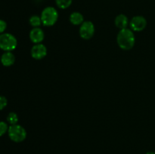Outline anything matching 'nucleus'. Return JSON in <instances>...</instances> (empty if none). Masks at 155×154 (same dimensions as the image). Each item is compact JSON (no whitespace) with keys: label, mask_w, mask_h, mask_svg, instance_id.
I'll use <instances>...</instances> for the list:
<instances>
[{"label":"nucleus","mask_w":155,"mask_h":154,"mask_svg":"<svg viewBox=\"0 0 155 154\" xmlns=\"http://www.w3.org/2000/svg\"><path fill=\"white\" fill-rule=\"evenodd\" d=\"M73 0H55V3L58 7L61 9H66L69 8L72 4Z\"/></svg>","instance_id":"13"},{"label":"nucleus","mask_w":155,"mask_h":154,"mask_svg":"<svg viewBox=\"0 0 155 154\" xmlns=\"http://www.w3.org/2000/svg\"><path fill=\"white\" fill-rule=\"evenodd\" d=\"M32 57L36 60H42L47 55V48L42 43L35 44L30 50Z\"/></svg>","instance_id":"7"},{"label":"nucleus","mask_w":155,"mask_h":154,"mask_svg":"<svg viewBox=\"0 0 155 154\" xmlns=\"http://www.w3.org/2000/svg\"><path fill=\"white\" fill-rule=\"evenodd\" d=\"M0 60L4 66H11L15 63V56L12 51H5L2 54Z\"/></svg>","instance_id":"9"},{"label":"nucleus","mask_w":155,"mask_h":154,"mask_svg":"<svg viewBox=\"0 0 155 154\" xmlns=\"http://www.w3.org/2000/svg\"><path fill=\"white\" fill-rule=\"evenodd\" d=\"M6 28H7V24H6L5 21H3V20H0V35L4 33Z\"/></svg>","instance_id":"17"},{"label":"nucleus","mask_w":155,"mask_h":154,"mask_svg":"<svg viewBox=\"0 0 155 154\" xmlns=\"http://www.w3.org/2000/svg\"><path fill=\"white\" fill-rule=\"evenodd\" d=\"M18 45V40L11 33H2L0 35V49L4 51H12Z\"/></svg>","instance_id":"4"},{"label":"nucleus","mask_w":155,"mask_h":154,"mask_svg":"<svg viewBox=\"0 0 155 154\" xmlns=\"http://www.w3.org/2000/svg\"><path fill=\"white\" fill-rule=\"evenodd\" d=\"M30 39L32 42L34 44L42 43V41L45 38V33L44 31L39 27H35L33 28L30 32Z\"/></svg>","instance_id":"8"},{"label":"nucleus","mask_w":155,"mask_h":154,"mask_svg":"<svg viewBox=\"0 0 155 154\" xmlns=\"http://www.w3.org/2000/svg\"><path fill=\"white\" fill-rule=\"evenodd\" d=\"M8 125L6 122H3V121H0V137L3 136L6 132H8Z\"/></svg>","instance_id":"15"},{"label":"nucleus","mask_w":155,"mask_h":154,"mask_svg":"<svg viewBox=\"0 0 155 154\" xmlns=\"http://www.w3.org/2000/svg\"><path fill=\"white\" fill-rule=\"evenodd\" d=\"M7 121L11 125H16V124H18V116L17 115V113H14V112H11L7 116Z\"/></svg>","instance_id":"14"},{"label":"nucleus","mask_w":155,"mask_h":154,"mask_svg":"<svg viewBox=\"0 0 155 154\" xmlns=\"http://www.w3.org/2000/svg\"><path fill=\"white\" fill-rule=\"evenodd\" d=\"M70 22L75 26L81 25L83 22H84V18L83 15L80 12H73L71 15H70Z\"/></svg>","instance_id":"11"},{"label":"nucleus","mask_w":155,"mask_h":154,"mask_svg":"<svg viewBox=\"0 0 155 154\" xmlns=\"http://www.w3.org/2000/svg\"><path fill=\"white\" fill-rule=\"evenodd\" d=\"M146 154H155V152H148Z\"/></svg>","instance_id":"18"},{"label":"nucleus","mask_w":155,"mask_h":154,"mask_svg":"<svg viewBox=\"0 0 155 154\" xmlns=\"http://www.w3.org/2000/svg\"><path fill=\"white\" fill-rule=\"evenodd\" d=\"M117 42L121 49L128 51L134 47L136 37L131 29L125 28L120 30L117 36Z\"/></svg>","instance_id":"1"},{"label":"nucleus","mask_w":155,"mask_h":154,"mask_svg":"<svg viewBox=\"0 0 155 154\" xmlns=\"http://www.w3.org/2000/svg\"><path fill=\"white\" fill-rule=\"evenodd\" d=\"M8 134L9 138L15 143H21L24 141L27 137V131L25 128L18 124L10 125Z\"/></svg>","instance_id":"3"},{"label":"nucleus","mask_w":155,"mask_h":154,"mask_svg":"<svg viewBox=\"0 0 155 154\" xmlns=\"http://www.w3.org/2000/svg\"><path fill=\"white\" fill-rule=\"evenodd\" d=\"M130 26L133 31L141 32L146 27L147 21L142 16H135L130 21Z\"/></svg>","instance_id":"6"},{"label":"nucleus","mask_w":155,"mask_h":154,"mask_svg":"<svg viewBox=\"0 0 155 154\" xmlns=\"http://www.w3.org/2000/svg\"><path fill=\"white\" fill-rule=\"evenodd\" d=\"M30 24L35 28V27H39L42 24V20H41V17L38 16V15H33L30 17V20H29Z\"/></svg>","instance_id":"12"},{"label":"nucleus","mask_w":155,"mask_h":154,"mask_svg":"<svg viewBox=\"0 0 155 154\" xmlns=\"http://www.w3.org/2000/svg\"><path fill=\"white\" fill-rule=\"evenodd\" d=\"M95 29L93 23L91 21H84L80 25L79 33L82 39L88 40L92 38V36L95 34Z\"/></svg>","instance_id":"5"},{"label":"nucleus","mask_w":155,"mask_h":154,"mask_svg":"<svg viewBox=\"0 0 155 154\" xmlns=\"http://www.w3.org/2000/svg\"><path fill=\"white\" fill-rule=\"evenodd\" d=\"M40 17L42 25L45 27H51L54 25L58 20V12L54 7L48 6L42 10Z\"/></svg>","instance_id":"2"},{"label":"nucleus","mask_w":155,"mask_h":154,"mask_svg":"<svg viewBox=\"0 0 155 154\" xmlns=\"http://www.w3.org/2000/svg\"><path fill=\"white\" fill-rule=\"evenodd\" d=\"M7 98L4 96H0V110H2L7 106Z\"/></svg>","instance_id":"16"},{"label":"nucleus","mask_w":155,"mask_h":154,"mask_svg":"<svg viewBox=\"0 0 155 154\" xmlns=\"http://www.w3.org/2000/svg\"><path fill=\"white\" fill-rule=\"evenodd\" d=\"M114 24L118 29L123 30V29L127 28V26L129 24V20L125 14H120L116 17L114 20Z\"/></svg>","instance_id":"10"}]
</instances>
